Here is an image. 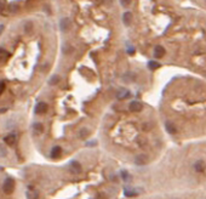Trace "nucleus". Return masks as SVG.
I'll return each mask as SVG.
<instances>
[{"label": "nucleus", "instance_id": "obj_1", "mask_svg": "<svg viewBox=\"0 0 206 199\" xmlns=\"http://www.w3.org/2000/svg\"><path fill=\"white\" fill-rule=\"evenodd\" d=\"M14 189H15V180L11 179V177H7L4 181V184H2V191H4V193L11 194L14 192Z\"/></svg>", "mask_w": 206, "mask_h": 199}, {"label": "nucleus", "instance_id": "obj_2", "mask_svg": "<svg viewBox=\"0 0 206 199\" xmlns=\"http://www.w3.org/2000/svg\"><path fill=\"white\" fill-rule=\"evenodd\" d=\"M129 109L131 112H141L143 109V104L139 102V101H132L129 106Z\"/></svg>", "mask_w": 206, "mask_h": 199}, {"label": "nucleus", "instance_id": "obj_3", "mask_svg": "<svg viewBox=\"0 0 206 199\" xmlns=\"http://www.w3.org/2000/svg\"><path fill=\"white\" fill-rule=\"evenodd\" d=\"M49 109V106L45 103V102H39L37 106H35V113L37 114H44L47 112Z\"/></svg>", "mask_w": 206, "mask_h": 199}, {"label": "nucleus", "instance_id": "obj_4", "mask_svg": "<svg viewBox=\"0 0 206 199\" xmlns=\"http://www.w3.org/2000/svg\"><path fill=\"white\" fill-rule=\"evenodd\" d=\"M69 169H70V171H72L73 174H79V172L81 171V165L79 164V161L73 160V161H70V164H69Z\"/></svg>", "mask_w": 206, "mask_h": 199}, {"label": "nucleus", "instance_id": "obj_5", "mask_svg": "<svg viewBox=\"0 0 206 199\" xmlns=\"http://www.w3.org/2000/svg\"><path fill=\"white\" fill-rule=\"evenodd\" d=\"M148 163V157L146 154H138L135 158V164L136 165H146Z\"/></svg>", "mask_w": 206, "mask_h": 199}, {"label": "nucleus", "instance_id": "obj_6", "mask_svg": "<svg viewBox=\"0 0 206 199\" xmlns=\"http://www.w3.org/2000/svg\"><path fill=\"white\" fill-rule=\"evenodd\" d=\"M61 154H62V148H61L59 146H55V147L51 149V152H50V157H51L52 159L59 158Z\"/></svg>", "mask_w": 206, "mask_h": 199}, {"label": "nucleus", "instance_id": "obj_7", "mask_svg": "<svg viewBox=\"0 0 206 199\" xmlns=\"http://www.w3.org/2000/svg\"><path fill=\"white\" fill-rule=\"evenodd\" d=\"M4 141H5L6 144H9V146H15V144H16V141H17V137H16L15 134H9L7 136H5Z\"/></svg>", "mask_w": 206, "mask_h": 199}, {"label": "nucleus", "instance_id": "obj_8", "mask_svg": "<svg viewBox=\"0 0 206 199\" xmlns=\"http://www.w3.org/2000/svg\"><path fill=\"white\" fill-rule=\"evenodd\" d=\"M165 49L161 46V45H158V46H155V49H154V56L156 57V58H161V57L165 56Z\"/></svg>", "mask_w": 206, "mask_h": 199}, {"label": "nucleus", "instance_id": "obj_9", "mask_svg": "<svg viewBox=\"0 0 206 199\" xmlns=\"http://www.w3.org/2000/svg\"><path fill=\"white\" fill-rule=\"evenodd\" d=\"M165 128L167 130V132L171 134V135H173V134L177 132V128H176L171 122H166V123H165Z\"/></svg>", "mask_w": 206, "mask_h": 199}, {"label": "nucleus", "instance_id": "obj_10", "mask_svg": "<svg viewBox=\"0 0 206 199\" xmlns=\"http://www.w3.org/2000/svg\"><path fill=\"white\" fill-rule=\"evenodd\" d=\"M69 20L68 18H62L61 21H59V28H61V30L62 32H66V30H68V28H69Z\"/></svg>", "mask_w": 206, "mask_h": 199}, {"label": "nucleus", "instance_id": "obj_11", "mask_svg": "<svg viewBox=\"0 0 206 199\" xmlns=\"http://www.w3.org/2000/svg\"><path fill=\"white\" fill-rule=\"evenodd\" d=\"M123 22L125 26H130L132 22V14L131 12H125L123 17Z\"/></svg>", "mask_w": 206, "mask_h": 199}, {"label": "nucleus", "instance_id": "obj_12", "mask_svg": "<svg viewBox=\"0 0 206 199\" xmlns=\"http://www.w3.org/2000/svg\"><path fill=\"white\" fill-rule=\"evenodd\" d=\"M194 169L198 171V172H201V171L205 170V163L203 160H198L195 164H194Z\"/></svg>", "mask_w": 206, "mask_h": 199}, {"label": "nucleus", "instance_id": "obj_13", "mask_svg": "<svg viewBox=\"0 0 206 199\" xmlns=\"http://www.w3.org/2000/svg\"><path fill=\"white\" fill-rule=\"evenodd\" d=\"M89 135H90V131H89V129H86V128H82L81 130H79V134H78L79 139H81V140L87 139Z\"/></svg>", "mask_w": 206, "mask_h": 199}, {"label": "nucleus", "instance_id": "obj_14", "mask_svg": "<svg viewBox=\"0 0 206 199\" xmlns=\"http://www.w3.org/2000/svg\"><path fill=\"white\" fill-rule=\"evenodd\" d=\"M116 96H118V99L119 100L127 99V97L130 96V91H129V90H125V89H124V90H120V91L118 92V95H116Z\"/></svg>", "mask_w": 206, "mask_h": 199}, {"label": "nucleus", "instance_id": "obj_15", "mask_svg": "<svg viewBox=\"0 0 206 199\" xmlns=\"http://www.w3.org/2000/svg\"><path fill=\"white\" fill-rule=\"evenodd\" d=\"M124 194H125L126 197H136V196H137V192H136L135 189H131V188H126V189L124 191Z\"/></svg>", "mask_w": 206, "mask_h": 199}, {"label": "nucleus", "instance_id": "obj_16", "mask_svg": "<svg viewBox=\"0 0 206 199\" xmlns=\"http://www.w3.org/2000/svg\"><path fill=\"white\" fill-rule=\"evenodd\" d=\"M33 130H34L37 134H41V132L44 131V126H42V124H40V123H35V124L33 125Z\"/></svg>", "mask_w": 206, "mask_h": 199}, {"label": "nucleus", "instance_id": "obj_17", "mask_svg": "<svg viewBox=\"0 0 206 199\" xmlns=\"http://www.w3.org/2000/svg\"><path fill=\"white\" fill-rule=\"evenodd\" d=\"M148 67H149V69L154 71V69H158V68L160 67V63H158V62H155V61H149V62H148Z\"/></svg>", "mask_w": 206, "mask_h": 199}, {"label": "nucleus", "instance_id": "obj_18", "mask_svg": "<svg viewBox=\"0 0 206 199\" xmlns=\"http://www.w3.org/2000/svg\"><path fill=\"white\" fill-rule=\"evenodd\" d=\"M58 82H59V77L58 75H52V78L49 80V84L50 85H56Z\"/></svg>", "mask_w": 206, "mask_h": 199}, {"label": "nucleus", "instance_id": "obj_19", "mask_svg": "<svg viewBox=\"0 0 206 199\" xmlns=\"http://www.w3.org/2000/svg\"><path fill=\"white\" fill-rule=\"evenodd\" d=\"M27 197L29 199H37L38 198V193H37V192H33V191H32V192H28Z\"/></svg>", "mask_w": 206, "mask_h": 199}, {"label": "nucleus", "instance_id": "obj_20", "mask_svg": "<svg viewBox=\"0 0 206 199\" xmlns=\"http://www.w3.org/2000/svg\"><path fill=\"white\" fill-rule=\"evenodd\" d=\"M120 176H121V179H123L124 181H127V180H129V177H130V176H129V172H127V171H125V170H123L121 172H120Z\"/></svg>", "mask_w": 206, "mask_h": 199}, {"label": "nucleus", "instance_id": "obj_21", "mask_svg": "<svg viewBox=\"0 0 206 199\" xmlns=\"http://www.w3.org/2000/svg\"><path fill=\"white\" fill-rule=\"evenodd\" d=\"M120 2H121V5H123V6L126 7V6H129V5L131 4V0H120Z\"/></svg>", "mask_w": 206, "mask_h": 199}, {"label": "nucleus", "instance_id": "obj_22", "mask_svg": "<svg viewBox=\"0 0 206 199\" xmlns=\"http://www.w3.org/2000/svg\"><path fill=\"white\" fill-rule=\"evenodd\" d=\"M4 90H5V83L0 80V95L2 94V91H4Z\"/></svg>", "mask_w": 206, "mask_h": 199}, {"label": "nucleus", "instance_id": "obj_23", "mask_svg": "<svg viewBox=\"0 0 206 199\" xmlns=\"http://www.w3.org/2000/svg\"><path fill=\"white\" fill-rule=\"evenodd\" d=\"M97 199H107V198L104 197V194H98V196H97Z\"/></svg>", "mask_w": 206, "mask_h": 199}, {"label": "nucleus", "instance_id": "obj_24", "mask_svg": "<svg viewBox=\"0 0 206 199\" xmlns=\"http://www.w3.org/2000/svg\"><path fill=\"white\" fill-rule=\"evenodd\" d=\"M134 52H135V49H134V47H130V49H129V54H134Z\"/></svg>", "mask_w": 206, "mask_h": 199}, {"label": "nucleus", "instance_id": "obj_25", "mask_svg": "<svg viewBox=\"0 0 206 199\" xmlns=\"http://www.w3.org/2000/svg\"><path fill=\"white\" fill-rule=\"evenodd\" d=\"M2 30H4V24H0V34L2 33Z\"/></svg>", "mask_w": 206, "mask_h": 199}, {"label": "nucleus", "instance_id": "obj_26", "mask_svg": "<svg viewBox=\"0 0 206 199\" xmlns=\"http://www.w3.org/2000/svg\"><path fill=\"white\" fill-rule=\"evenodd\" d=\"M2 169H4V168H2V166H0V170H2Z\"/></svg>", "mask_w": 206, "mask_h": 199}]
</instances>
